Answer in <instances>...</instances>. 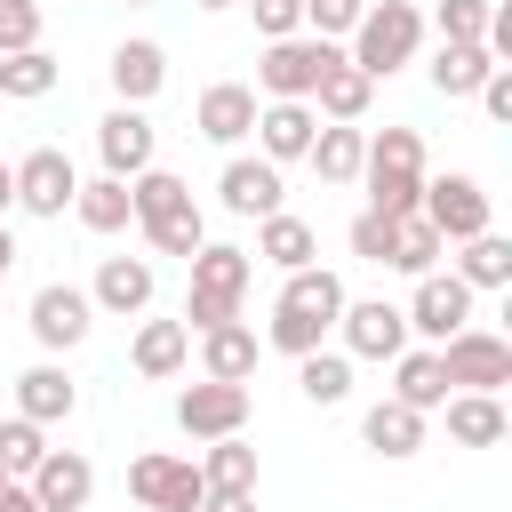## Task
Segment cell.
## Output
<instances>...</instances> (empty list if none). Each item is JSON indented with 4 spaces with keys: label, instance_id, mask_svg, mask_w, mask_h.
<instances>
[{
    "label": "cell",
    "instance_id": "obj_1",
    "mask_svg": "<svg viewBox=\"0 0 512 512\" xmlns=\"http://www.w3.org/2000/svg\"><path fill=\"white\" fill-rule=\"evenodd\" d=\"M184 264H192L184 328L200 336V328H216V320H240V296H248V280H256V256H248V248H232V240H200Z\"/></svg>",
    "mask_w": 512,
    "mask_h": 512
},
{
    "label": "cell",
    "instance_id": "obj_2",
    "mask_svg": "<svg viewBox=\"0 0 512 512\" xmlns=\"http://www.w3.org/2000/svg\"><path fill=\"white\" fill-rule=\"evenodd\" d=\"M336 312H344V280L336 272H320V264H304V272H288V288H280V304H272V344L296 360V352H320V336L336 328Z\"/></svg>",
    "mask_w": 512,
    "mask_h": 512
},
{
    "label": "cell",
    "instance_id": "obj_3",
    "mask_svg": "<svg viewBox=\"0 0 512 512\" xmlns=\"http://www.w3.org/2000/svg\"><path fill=\"white\" fill-rule=\"evenodd\" d=\"M416 48H424V8H416V0H368L344 56H352L368 80H392L400 64H416Z\"/></svg>",
    "mask_w": 512,
    "mask_h": 512
},
{
    "label": "cell",
    "instance_id": "obj_4",
    "mask_svg": "<svg viewBox=\"0 0 512 512\" xmlns=\"http://www.w3.org/2000/svg\"><path fill=\"white\" fill-rule=\"evenodd\" d=\"M360 184H368V208H384V216H416V200H424V136H416V128H384V136H368V152H360Z\"/></svg>",
    "mask_w": 512,
    "mask_h": 512
},
{
    "label": "cell",
    "instance_id": "obj_5",
    "mask_svg": "<svg viewBox=\"0 0 512 512\" xmlns=\"http://www.w3.org/2000/svg\"><path fill=\"white\" fill-rule=\"evenodd\" d=\"M328 64H344V40L288 32V40H264V56H256V88H264V96H296V104H312V88H320Z\"/></svg>",
    "mask_w": 512,
    "mask_h": 512
},
{
    "label": "cell",
    "instance_id": "obj_6",
    "mask_svg": "<svg viewBox=\"0 0 512 512\" xmlns=\"http://www.w3.org/2000/svg\"><path fill=\"white\" fill-rule=\"evenodd\" d=\"M128 496H136L144 512H200V496H208V480H200V464H192V456H168V448H144V456L128 464Z\"/></svg>",
    "mask_w": 512,
    "mask_h": 512
},
{
    "label": "cell",
    "instance_id": "obj_7",
    "mask_svg": "<svg viewBox=\"0 0 512 512\" xmlns=\"http://www.w3.org/2000/svg\"><path fill=\"white\" fill-rule=\"evenodd\" d=\"M440 368H448L456 392H504V384H512V344H504L496 328H456V336L440 344Z\"/></svg>",
    "mask_w": 512,
    "mask_h": 512
},
{
    "label": "cell",
    "instance_id": "obj_8",
    "mask_svg": "<svg viewBox=\"0 0 512 512\" xmlns=\"http://www.w3.org/2000/svg\"><path fill=\"white\" fill-rule=\"evenodd\" d=\"M416 216L440 232V240H472V232H488V192H480V176H424V200H416Z\"/></svg>",
    "mask_w": 512,
    "mask_h": 512
},
{
    "label": "cell",
    "instance_id": "obj_9",
    "mask_svg": "<svg viewBox=\"0 0 512 512\" xmlns=\"http://www.w3.org/2000/svg\"><path fill=\"white\" fill-rule=\"evenodd\" d=\"M400 312H408V336L448 344L456 328H472V288H464L456 272H424V280H416V296H408Z\"/></svg>",
    "mask_w": 512,
    "mask_h": 512
},
{
    "label": "cell",
    "instance_id": "obj_10",
    "mask_svg": "<svg viewBox=\"0 0 512 512\" xmlns=\"http://www.w3.org/2000/svg\"><path fill=\"white\" fill-rule=\"evenodd\" d=\"M336 328H344V352H352V360H392V352H408V312L384 304V296H344Z\"/></svg>",
    "mask_w": 512,
    "mask_h": 512
},
{
    "label": "cell",
    "instance_id": "obj_11",
    "mask_svg": "<svg viewBox=\"0 0 512 512\" xmlns=\"http://www.w3.org/2000/svg\"><path fill=\"white\" fill-rule=\"evenodd\" d=\"M152 152H160V128L144 120V104H112V112L96 120V160H104V176H144Z\"/></svg>",
    "mask_w": 512,
    "mask_h": 512
},
{
    "label": "cell",
    "instance_id": "obj_12",
    "mask_svg": "<svg viewBox=\"0 0 512 512\" xmlns=\"http://www.w3.org/2000/svg\"><path fill=\"white\" fill-rule=\"evenodd\" d=\"M8 168H16V208H32V216H64L72 192H80V168H72L56 144H32V152L8 160Z\"/></svg>",
    "mask_w": 512,
    "mask_h": 512
},
{
    "label": "cell",
    "instance_id": "obj_13",
    "mask_svg": "<svg viewBox=\"0 0 512 512\" xmlns=\"http://www.w3.org/2000/svg\"><path fill=\"white\" fill-rule=\"evenodd\" d=\"M176 424H184L192 440H224V432H240V424H248V384H224V376L184 384V392H176Z\"/></svg>",
    "mask_w": 512,
    "mask_h": 512
},
{
    "label": "cell",
    "instance_id": "obj_14",
    "mask_svg": "<svg viewBox=\"0 0 512 512\" xmlns=\"http://www.w3.org/2000/svg\"><path fill=\"white\" fill-rule=\"evenodd\" d=\"M88 320H96L88 288H72V280L32 288V344H40V352H72V344L88 336Z\"/></svg>",
    "mask_w": 512,
    "mask_h": 512
},
{
    "label": "cell",
    "instance_id": "obj_15",
    "mask_svg": "<svg viewBox=\"0 0 512 512\" xmlns=\"http://www.w3.org/2000/svg\"><path fill=\"white\" fill-rule=\"evenodd\" d=\"M312 128H320V120H312V104H296V96H264L248 136H256V152H264L272 168H288V160H304V152H312Z\"/></svg>",
    "mask_w": 512,
    "mask_h": 512
},
{
    "label": "cell",
    "instance_id": "obj_16",
    "mask_svg": "<svg viewBox=\"0 0 512 512\" xmlns=\"http://www.w3.org/2000/svg\"><path fill=\"white\" fill-rule=\"evenodd\" d=\"M24 488H32V504H40V512H80V504L96 496V464H88L80 448H48V456L32 464V480H24Z\"/></svg>",
    "mask_w": 512,
    "mask_h": 512
},
{
    "label": "cell",
    "instance_id": "obj_17",
    "mask_svg": "<svg viewBox=\"0 0 512 512\" xmlns=\"http://www.w3.org/2000/svg\"><path fill=\"white\" fill-rule=\"evenodd\" d=\"M192 128H200L208 144L240 152V144H248V128H256V88H248V80H216V88H200V112H192Z\"/></svg>",
    "mask_w": 512,
    "mask_h": 512
},
{
    "label": "cell",
    "instance_id": "obj_18",
    "mask_svg": "<svg viewBox=\"0 0 512 512\" xmlns=\"http://www.w3.org/2000/svg\"><path fill=\"white\" fill-rule=\"evenodd\" d=\"M152 288H160L152 256H104V264H96V288H88V304H96V312H112V320H136V312L152 304Z\"/></svg>",
    "mask_w": 512,
    "mask_h": 512
},
{
    "label": "cell",
    "instance_id": "obj_19",
    "mask_svg": "<svg viewBox=\"0 0 512 512\" xmlns=\"http://www.w3.org/2000/svg\"><path fill=\"white\" fill-rule=\"evenodd\" d=\"M216 200H224L232 216H272V208H280V168H272L264 152H256V160H248V152H232V160H224V176H216Z\"/></svg>",
    "mask_w": 512,
    "mask_h": 512
},
{
    "label": "cell",
    "instance_id": "obj_20",
    "mask_svg": "<svg viewBox=\"0 0 512 512\" xmlns=\"http://www.w3.org/2000/svg\"><path fill=\"white\" fill-rule=\"evenodd\" d=\"M104 72H112V96H120V104H152V96L168 88V48H160V40H120Z\"/></svg>",
    "mask_w": 512,
    "mask_h": 512
},
{
    "label": "cell",
    "instance_id": "obj_21",
    "mask_svg": "<svg viewBox=\"0 0 512 512\" xmlns=\"http://www.w3.org/2000/svg\"><path fill=\"white\" fill-rule=\"evenodd\" d=\"M256 328L248 320H216V328H200V376H224V384H248L256 376Z\"/></svg>",
    "mask_w": 512,
    "mask_h": 512
},
{
    "label": "cell",
    "instance_id": "obj_22",
    "mask_svg": "<svg viewBox=\"0 0 512 512\" xmlns=\"http://www.w3.org/2000/svg\"><path fill=\"white\" fill-rule=\"evenodd\" d=\"M360 152H368V128L360 120H328V128H312V176L320 184H360Z\"/></svg>",
    "mask_w": 512,
    "mask_h": 512
},
{
    "label": "cell",
    "instance_id": "obj_23",
    "mask_svg": "<svg viewBox=\"0 0 512 512\" xmlns=\"http://www.w3.org/2000/svg\"><path fill=\"white\" fill-rule=\"evenodd\" d=\"M256 256L280 264V272H304V264H320V232H312L304 216L272 208V216H256Z\"/></svg>",
    "mask_w": 512,
    "mask_h": 512
},
{
    "label": "cell",
    "instance_id": "obj_24",
    "mask_svg": "<svg viewBox=\"0 0 512 512\" xmlns=\"http://www.w3.org/2000/svg\"><path fill=\"white\" fill-rule=\"evenodd\" d=\"M72 408H80V384H72L56 360H40V368L16 376V416H32V424H64Z\"/></svg>",
    "mask_w": 512,
    "mask_h": 512
},
{
    "label": "cell",
    "instance_id": "obj_25",
    "mask_svg": "<svg viewBox=\"0 0 512 512\" xmlns=\"http://www.w3.org/2000/svg\"><path fill=\"white\" fill-rule=\"evenodd\" d=\"M440 408H448V440H456V448H496V440L512 432V416H504L496 392H448Z\"/></svg>",
    "mask_w": 512,
    "mask_h": 512
},
{
    "label": "cell",
    "instance_id": "obj_26",
    "mask_svg": "<svg viewBox=\"0 0 512 512\" xmlns=\"http://www.w3.org/2000/svg\"><path fill=\"white\" fill-rule=\"evenodd\" d=\"M360 440H368L376 456H392V464H400V456H416V448H424V408H408V400H392V392H384V400L360 416Z\"/></svg>",
    "mask_w": 512,
    "mask_h": 512
},
{
    "label": "cell",
    "instance_id": "obj_27",
    "mask_svg": "<svg viewBox=\"0 0 512 512\" xmlns=\"http://www.w3.org/2000/svg\"><path fill=\"white\" fill-rule=\"evenodd\" d=\"M128 360H136V376L168 384V376L192 360V328H184V320H144V328H136V344H128Z\"/></svg>",
    "mask_w": 512,
    "mask_h": 512
},
{
    "label": "cell",
    "instance_id": "obj_28",
    "mask_svg": "<svg viewBox=\"0 0 512 512\" xmlns=\"http://www.w3.org/2000/svg\"><path fill=\"white\" fill-rule=\"evenodd\" d=\"M392 400H408V408H424V416L448 400V368H440V344L392 352Z\"/></svg>",
    "mask_w": 512,
    "mask_h": 512
},
{
    "label": "cell",
    "instance_id": "obj_29",
    "mask_svg": "<svg viewBox=\"0 0 512 512\" xmlns=\"http://www.w3.org/2000/svg\"><path fill=\"white\" fill-rule=\"evenodd\" d=\"M488 72H496V56H488L480 40H440V48H432V88H440V96H480Z\"/></svg>",
    "mask_w": 512,
    "mask_h": 512
},
{
    "label": "cell",
    "instance_id": "obj_30",
    "mask_svg": "<svg viewBox=\"0 0 512 512\" xmlns=\"http://www.w3.org/2000/svg\"><path fill=\"white\" fill-rule=\"evenodd\" d=\"M464 256H456V280L464 288H512V240L488 224V232H472V240H456Z\"/></svg>",
    "mask_w": 512,
    "mask_h": 512
},
{
    "label": "cell",
    "instance_id": "obj_31",
    "mask_svg": "<svg viewBox=\"0 0 512 512\" xmlns=\"http://www.w3.org/2000/svg\"><path fill=\"white\" fill-rule=\"evenodd\" d=\"M368 96H376V80L344 56V64H328L320 72V88H312V104H320V120H360L368 112Z\"/></svg>",
    "mask_w": 512,
    "mask_h": 512
},
{
    "label": "cell",
    "instance_id": "obj_32",
    "mask_svg": "<svg viewBox=\"0 0 512 512\" xmlns=\"http://www.w3.org/2000/svg\"><path fill=\"white\" fill-rule=\"evenodd\" d=\"M72 216H80L88 232H120V224H136L128 176H96V184H80V192H72Z\"/></svg>",
    "mask_w": 512,
    "mask_h": 512
},
{
    "label": "cell",
    "instance_id": "obj_33",
    "mask_svg": "<svg viewBox=\"0 0 512 512\" xmlns=\"http://www.w3.org/2000/svg\"><path fill=\"white\" fill-rule=\"evenodd\" d=\"M440 256H448V240H440V232H432L424 216H400V224H392V256H384L392 272L424 280V272H440Z\"/></svg>",
    "mask_w": 512,
    "mask_h": 512
},
{
    "label": "cell",
    "instance_id": "obj_34",
    "mask_svg": "<svg viewBox=\"0 0 512 512\" xmlns=\"http://www.w3.org/2000/svg\"><path fill=\"white\" fill-rule=\"evenodd\" d=\"M296 392L312 408H336L352 392V352H296Z\"/></svg>",
    "mask_w": 512,
    "mask_h": 512
},
{
    "label": "cell",
    "instance_id": "obj_35",
    "mask_svg": "<svg viewBox=\"0 0 512 512\" xmlns=\"http://www.w3.org/2000/svg\"><path fill=\"white\" fill-rule=\"evenodd\" d=\"M56 56L48 48H16V56H0V96H16V104H40V96H56Z\"/></svg>",
    "mask_w": 512,
    "mask_h": 512
},
{
    "label": "cell",
    "instance_id": "obj_36",
    "mask_svg": "<svg viewBox=\"0 0 512 512\" xmlns=\"http://www.w3.org/2000/svg\"><path fill=\"white\" fill-rule=\"evenodd\" d=\"M200 480H208V488H256V448H248L240 432L208 440V456H200Z\"/></svg>",
    "mask_w": 512,
    "mask_h": 512
},
{
    "label": "cell",
    "instance_id": "obj_37",
    "mask_svg": "<svg viewBox=\"0 0 512 512\" xmlns=\"http://www.w3.org/2000/svg\"><path fill=\"white\" fill-rule=\"evenodd\" d=\"M40 456H48V424H32V416H0V472H8V480H32Z\"/></svg>",
    "mask_w": 512,
    "mask_h": 512
},
{
    "label": "cell",
    "instance_id": "obj_38",
    "mask_svg": "<svg viewBox=\"0 0 512 512\" xmlns=\"http://www.w3.org/2000/svg\"><path fill=\"white\" fill-rule=\"evenodd\" d=\"M128 200H136V224H152V216L184 208V200H192V184H184V176H168V168H144V176H128Z\"/></svg>",
    "mask_w": 512,
    "mask_h": 512
},
{
    "label": "cell",
    "instance_id": "obj_39",
    "mask_svg": "<svg viewBox=\"0 0 512 512\" xmlns=\"http://www.w3.org/2000/svg\"><path fill=\"white\" fill-rule=\"evenodd\" d=\"M144 240H152L160 256H192V248L208 240V224H200V208L184 200V208H168V216H152V224H144Z\"/></svg>",
    "mask_w": 512,
    "mask_h": 512
},
{
    "label": "cell",
    "instance_id": "obj_40",
    "mask_svg": "<svg viewBox=\"0 0 512 512\" xmlns=\"http://www.w3.org/2000/svg\"><path fill=\"white\" fill-rule=\"evenodd\" d=\"M392 224H400V216L360 208V216H352V232H344V240H352V256H360V264H384V256H392Z\"/></svg>",
    "mask_w": 512,
    "mask_h": 512
},
{
    "label": "cell",
    "instance_id": "obj_41",
    "mask_svg": "<svg viewBox=\"0 0 512 512\" xmlns=\"http://www.w3.org/2000/svg\"><path fill=\"white\" fill-rule=\"evenodd\" d=\"M488 8H496V0H440L432 24H440V40H480V32H488Z\"/></svg>",
    "mask_w": 512,
    "mask_h": 512
},
{
    "label": "cell",
    "instance_id": "obj_42",
    "mask_svg": "<svg viewBox=\"0 0 512 512\" xmlns=\"http://www.w3.org/2000/svg\"><path fill=\"white\" fill-rule=\"evenodd\" d=\"M360 8H368V0H304V32H320V40H352Z\"/></svg>",
    "mask_w": 512,
    "mask_h": 512
},
{
    "label": "cell",
    "instance_id": "obj_43",
    "mask_svg": "<svg viewBox=\"0 0 512 512\" xmlns=\"http://www.w3.org/2000/svg\"><path fill=\"white\" fill-rule=\"evenodd\" d=\"M40 48V0H0V56Z\"/></svg>",
    "mask_w": 512,
    "mask_h": 512
},
{
    "label": "cell",
    "instance_id": "obj_44",
    "mask_svg": "<svg viewBox=\"0 0 512 512\" xmlns=\"http://www.w3.org/2000/svg\"><path fill=\"white\" fill-rule=\"evenodd\" d=\"M248 8H256V32H264V40L304 32V0H248Z\"/></svg>",
    "mask_w": 512,
    "mask_h": 512
},
{
    "label": "cell",
    "instance_id": "obj_45",
    "mask_svg": "<svg viewBox=\"0 0 512 512\" xmlns=\"http://www.w3.org/2000/svg\"><path fill=\"white\" fill-rule=\"evenodd\" d=\"M480 104H488V120H512V72H504V64L480 80Z\"/></svg>",
    "mask_w": 512,
    "mask_h": 512
},
{
    "label": "cell",
    "instance_id": "obj_46",
    "mask_svg": "<svg viewBox=\"0 0 512 512\" xmlns=\"http://www.w3.org/2000/svg\"><path fill=\"white\" fill-rule=\"evenodd\" d=\"M200 512H256V488H208Z\"/></svg>",
    "mask_w": 512,
    "mask_h": 512
},
{
    "label": "cell",
    "instance_id": "obj_47",
    "mask_svg": "<svg viewBox=\"0 0 512 512\" xmlns=\"http://www.w3.org/2000/svg\"><path fill=\"white\" fill-rule=\"evenodd\" d=\"M0 512H40V504H32V488H24V480H8V472H0Z\"/></svg>",
    "mask_w": 512,
    "mask_h": 512
},
{
    "label": "cell",
    "instance_id": "obj_48",
    "mask_svg": "<svg viewBox=\"0 0 512 512\" xmlns=\"http://www.w3.org/2000/svg\"><path fill=\"white\" fill-rule=\"evenodd\" d=\"M8 208H16V168L0 160V224H8Z\"/></svg>",
    "mask_w": 512,
    "mask_h": 512
},
{
    "label": "cell",
    "instance_id": "obj_49",
    "mask_svg": "<svg viewBox=\"0 0 512 512\" xmlns=\"http://www.w3.org/2000/svg\"><path fill=\"white\" fill-rule=\"evenodd\" d=\"M8 264H16V240H8V224H0V272H8Z\"/></svg>",
    "mask_w": 512,
    "mask_h": 512
},
{
    "label": "cell",
    "instance_id": "obj_50",
    "mask_svg": "<svg viewBox=\"0 0 512 512\" xmlns=\"http://www.w3.org/2000/svg\"><path fill=\"white\" fill-rule=\"evenodd\" d=\"M192 8H232V0H192Z\"/></svg>",
    "mask_w": 512,
    "mask_h": 512
},
{
    "label": "cell",
    "instance_id": "obj_51",
    "mask_svg": "<svg viewBox=\"0 0 512 512\" xmlns=\"http://www.w3.org/2000/svg\"><path fill=\"white\" fill-rule=\"evenodd\" d=\"M0 288H8V272H0Z\"/></svg>",
    "mask_w": 512,
    "mask_h": 512
},
{
    "label": "cell",
    "instance_id": "obj_52",
    "mask_svg": "<svg viewBox=\"0 0 512 512\" xmlns=\"http://www.w3.org/2000/svg\"><path fill=\"white\" fill-rule=\"evenodd\" d=\"M128 8H136V0H128Z\"/></svg>",
    "mask_w": 512,
    "mask_h": 512
}]
</instances>
